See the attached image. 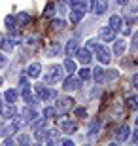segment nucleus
Masks as SVG:
<instances>
[{
    "mask_svg": "<svg viewBox=\"0 0 138 146\" xmlns=\"http://www.w3.org/2000/svg\"><path fill=\"white\" fill-rule=\"evenodd\" d=\"M63 74H64V68L61 65H51L48 68V74H46V84H55V82H61L63 80Z\"/></svg>",
    "mask_w": 138,
    "mask_h": 146,
    "instance_id": "1",
    "label": "nucleus"
},
{
    "mask_svg": "<svg viewBox=\"0 0 138 146\" xmlns=\"http://www.w3.org/2000/svg\"><path fill=\"white\" fill-rule=\"evenodd\" d=\"M34 91H36V95L42 99V101H49V99L57 97V91L51 89V87H46L44 84H36V86H34Z\"/></svg>",
    "mask_w": 138,
    "mask_h": 146,
    "instance_id": "2",
    "label": "nucleus"
},
{
    "mask_svg": "<svg viewBox=\"0 0 138 146\" xmlns=\"http://www.w3.org/2000/svg\"><path fill=\"white\" fill-rule=\"evenodd\" d=\"M116 33L117 31H114L112 27H100L98 38H100L102 42H114V40H116Z\"/></svg>",
    "mask_w": 138,
    "mask_h": 146,
    "instance_id": "3",
    "label": "nucleus"
},
{
    "mask_svg": "<svg viewBox=\"0 0 138 146\" xmlns=\"http://www.w3.org/2000/svg\"><path fill=\"white\" fill-rule=\"evenodd\" d=\"M91 8H93V13L96 15H102L104 11L108 10V0H91Z\"/></svg>",
    "mask_w": 138,
    "mask_h": 146,
    "instance_id": "4",
    "label": "nucleus"
},
{
    "mask_svg": "<svg viewBox=\"0 0 138 146\" xmlns=\"http://www.w3.org/2000/svg\"><path fill=\"white\" fill-rule=\"evenodd\" d=\"M81 86V80L80 78H74V76H68V78H66V80H64V89H66V91H76V89H78V87Z\"/></svg>",
    "mask_w": 138,
    "mask_h": 146,
    "instance_id": "5",
    "label": "nucleus"
},
{
    "mask_svg": "<svg viewBox=\"0 0 138 146\" xmlns=\"http://www.w3.org/2000/svg\"><path fill=\"white\" fill-rule=\"evenodd\" d=\"M78 48H80V40L72 38V40H68V42H66V46H64V53L68 55V57H72V55H76Z\"/></svg>",
    "mask_w": 138,
    "mask_h": 146,
    "instance_id": "6",
    "label": "nucleus"
},
{
    "mask_svg": "<svg viewBox=\"0 0 138 146\" xmlns=\"http://www.w3.org/2000/svg\"><path fill=\"white\" fill-rule=\"evenodd\" d=\"M129 135H131V129H129L127 125H121V127H117V131H116V141L125 142V141H129Z\"/></svg>",
    "mask_w": 138,
    "mask_h": 146,
    "instance_id": "7",
    "label": "nucleus"
},
{
    "mask_svg": "<svg viewBox=\"0 0 138 146\" xmlns=\"http://www.w3.org/2000/svg\"><path fill=\"white\" fill-rule=\"evenodd\" d=\"M95 53H96V59L100 61L102 65H110V51H108L106 48H102V46H98V49H96Z\"/></svg>",
    "mask_w": 138,
    "mask_h": 146,
    "instance_id": "8",
    "label": "nucleus"
},
{
    "mask_svg": "<svg viewBox=\"0 0 138 146\" xmlns=\"http://www.w3.org/2000/svg\"><path fill=\"white\" fill-rule=\"evenodd\" d=\"M72 106H74V99H70V97L59 99V103H57V108H59V110H63V112H68Z\"/></svg>",
    "mask_w": 138,
    "mask_h": 146,
    "instance_id": "9",
    "label": "nucleus"
},
{
    "mask_svg": "<svg viewBox=\"0 0 138 146\" xmlns=\"http://www.w3.org/2000/svg\"><path fill=\"white\" fill-rule=\"evenodd\" d=\"M76 57H78V61H80L81 65H89V63H91V51H89V49H80V48H78Z\"/></svg>",
    "mask_w": 138,
    "mask_h": 146,
    "instance_id": "10",
    "label": "nucleus"
},
{
    "mask_svg": "<svg viewBox=\"0 0 138 146\" xmlns=\"http://www.w3.org/2000/svg\"><path fill=\"white\" fill-rule=\"evenodd\" d=\"M40 72H42V65H40V63H30V65L27 66V76L28 78H38Z\"/></svg>",
    "mask_w": 138,
    "mask_h": 146,
    "instance_id": "11",
    "label": "nucleus"
},
{
    "mask_svg": "<svg viewBox=\"0 0 138 146\" xmlns=\"http://www.w3.org/2000/svg\"><path fill=\"white\" fill-rule=\"evenodd\" d=\"M2 116H4L6 119H13V116H15V106H13V103H8L6 106H2Z\"/></svg>",
    "mask_w": 138,
    "mask_h": 146,
    "instance_id": "12",
    "label": "nucleus"
},
{
    "mask_svg": "<svg viewBox=\"0 0 138 146\" xmlns=\"http://www.w3.org/2000/svg\"><path fill=\"white\" fill-rule=\"evenodd\" d=\"M13 46H15V44H13L11 38H4L2 36V40H0V49H2L4 53H10L11 49H13Z\"/></svg>",
    "mask_w": 138,
    "mask_h": 146,
    "instance_id": "13",
    "label": "nucleus"
},
{
    "mask_svg": "<svg viewBox=\"0 0 138 146\" xmlns=\"http://www.w3.org/2000/svg\"><path fill=\"white\" fill-rule=\"evenodd\" d=\"M61 127H63V131L66 133V135H72V133L76 131V123L70 121V119H61Z\"/></svg>",
    "mask_w": 138,
    "mask_h": 146,
    "instance_id": "14",
    "label": "nucleus"
},
{
    "mask_svg": "<svg viewBox=\"0 0 138 146\" xmlns=\"http://www.w3.org/2000/svg\"><path fill=\"white\" fill-rule=\"evenodd\" d=\"M114 53L116 55H123L125 53V49H127V42L125 40H114Z\"/></svg>",
    "mask_w": 138,
    "mask_h": 146,
    "instance_id": "15",
    "label": "nucleus"
},
{
    "mask_svg": "<svg viewBox=\"0 0 138 146\" xmlns=\"http://www.w3.org/2000/svg\"><path fill=\"white\" fill-rule=\"evenodd\" d=\"M15 19H17V23H19V25H23V27H25V25H28V23L32 21V17L28 15L27 11H19V13L15 15Z\"/></svg>",
    "mask_w": 138,
    "mask_h": 146,
    "instance_id": "16",
    "label": "nucleus"
},
{
    "mask_svg": "<svg viewBox=\"0 0 138 146\" xmlns=\"http://www.w3.org/2000/svg\"><path fill=\"white\" fill-rule=\"evenodd\" d=\"M23 116H25V119H27V121H32L34 118H38V114H36V110L32 108V104H28L27 108L23 110Z\"/></svg>",
    "mask_w": 138,
    "mask_h": 146,
    "instance_id": "17",
    "label": "nucleus"
},
{
    "mask_svg": "<svg viewBox=\"0 0 138 146\" xmlns=\"http://www.w3.org/2000/svg\"><path fill=\"white\" fill-rule=\"evenodd\" d=\"M17 95H19V93H17L15 89H6L4 91V101H8V103H15Z\"/></svg>",
    "mask_w": 138,
    "mask_h": 146,
    "instance_id": "18",
    "label": "nucleus"
},
{
    "mask_svg": "<svg viewBox=\"0 0 138 146\" xmlns=\"http://www.w3.org/2000/svg\"><path fill=\"white\" fill-rule=\"evenodd\" d=\"M108 25H110L114 31H119V29H121V25H123V21H121V17H119V15H112Z\"/></svg>",
    "mask_w": 138,
    "mask_h": 146,
    "instance_id": "19",
    "label": "nucleus"
},
{
    "mask_svg": "<svg viewBox=\"0 0 138 146\" xmlns=\"http://www.w3.org/2000/svg\"><path fill=\"white\" fill-rule=\"evenodd\" d=\"M63 68L66 70V74H74V72H76V63H74V61H72V59L68 57V59H64Z\"/></svg>",
    "mask_w": 138,
    "mask_h": 146,
    "instance_id": "20",
    "label": "nucleus"
},
{
    "mask_svg": "<svg viewBox=\"0 0 138 146\" xmlns=\"http://www.w3.org/2000/svg\"><path fill=\"white\" fill-rule=\"evenodd\" d=\"M81 19H83V11L78 10V8H74L72 13H70V21H72V23H80Z\"/></svg>",
    "mask_w": 138,
    "mask_h": 146,
    "instance_id": "21",
    "label": "nucleus"
},
{
    "mask_svg": "<svg viewBox=\"0 0 138 146\" xmlns=\"http://www.w3.org/2000/svg\"><path fill=\"white\" fill-rule=\"evenodd\" d=\"M4 23H6V27H8V31H10V33L17 29V19H15V15H8Z\"/></svg>",
    "mask_w": 138,
    "mask_h": 146,
    "instance_id": "22",
    "label": "nucleus"
},
{
    "mask_svg": "<svg viewBox=\"0 0 138 146\" xmlns=\"http://www.w3.org/2000/svg\"><path fill=\"white\" fill-rule=\"evenodd\" d=\"M91 78H95V82H98V84H100V82H104V70H102L100 66H96L95 70L91 72Z\"/></svg>",
    "mask_w": 138,
    "mask_h": 146,
    "instance_id": "23",
    "label": "nucleus"
},
{
    "mask_svg": "<svg viewBox=\"0 0 138 146\" xmlns=\"http://www.w3.org/2000/svg\"><path fill=\"white\" fill-rule=\"evenodd\" d=\"M61 53V44H51L48 48V57H55Z\"/></svg>",
    "mask_w": 138,
    "mask_h": 146,
    "instance_id": "24",
    "label": "nucleus"
},
{
    "mask_svg": "<svg viewBox=\"0 0 138 146\" xmlns=\"http://www.w3.org/2000/svg\"><path fill=\"white\" fill-rule=\"evenodd\" d=\"M98 129H100V121L96 119V121H93L89 125V137H96L98 135Z\"/></svg>",
    "mask_w": 138,
    "mask_h": 146,
    "instance_id": "25",
    "label": "nucleus"
},
{
    "mask_svg": "<svg viewBox=\"0 0 138 146\" xmlns=\"http://www.w3.org/2000/svg\"><path fill=\"white\" fill-rule=\"evenodd\" d=\"M44 123H46V118H44V116H42V118H34V119H32V129H34V131L42 129Z\"/></svg>",
    "mask_w": 138,
    "mask_h": 146,
    "instance_id": "26",
    "label": "nucleus"
},
{
    "mask_svg": "<svg viewBox=\"0 0 138 146\" xmlns=\"http://www.w3.org/2000/svg\"><path fill=\"white\" fill-rule=\"evenodd\" d=\"M127 106L131 110H136L138 108V97H136V95H131V97L127 99Z\"/></svg>",
    "mask_w": 138,
    "mask_h": 146,
    "instance_id": "27",
    "label": "nucleus"
},
{
    "mask_svg": "<svg viewBox=\"0 0 138 146\" xmlns=\"http://www.w3.org/2000/svg\"><path fill=\"white\" fill-rule=\"evenodd\" d=\"M66 27V23H64V19H53V23H51V29L53 31H61V29Z\"/></svg>",
    "mask_w": 138,
    "mask_h": 146,
    "instance_id": "28",
    "label": "nucleus"
},
{
    "mask_svg": "<svg viewBox=\"0 0 138 146\" xmlns=\"http://www.w3.org/2000/svg\"><path fill=\"white\" fill-rule=\"evenodd\" d=\"M55 11H57V10H55V4H48V6H46V10H44V15H46V17H53Z\"/></svg>",
    "mask_w": 138,
    "mask_h": 146,
    "instance_id": "29",
    "label": "nucleus"
},
{
    "mask_svg": "<svg viewBox=\"0 0 138 146\" xmlns=\"http://www.w3.org/2000/svg\"><path fill=\"white\" fill-rule=\"evenodd\" d=\"M78 78H80V80H89V78H91V70H89V68H80Z\"/></svg>",
    "mask_w": 138,
    "mask_h": 146,
    "instance_id": "30",
    "label": "nucleus"
},
{
    "mask_svg": "<svg viewBox=\"0 0 138 146\" xmlns=\"http://www.w3.org/2000/svg\"><path fill=\"white\" fill-rule=\"evenodd\" d=\"M55 114H57V110L53 108V106H48V108L44 110V118L49 119V118H55Z\"/></svg>",
    "mask_w": 138,
    "mask_h": 146,
    "instance_id": "31",
    "label": "nucleus"
},
{
    "mask_svg": "<svg viewBox=\"0 0 138 146\" xmlns=\"http://www.w3.org/2000/svg\"><path fill=\"white\" fill-rule=\"evenodd\" d=\"M129 21H136V17H138V6H133L131 10H129Z\"/></svg>",
    "mask_w": 138,
    "mask_h": 146,
    "instance_id": "32",
    "label": "nucleus"
},
{
    "mask_svg": "<svg viewBox=\"0 0 138 146\" xmlns=\"http://www.w3.org/2000/svg\"><path fill=\"white\" fill-rule=\"evenodd\" d=\"M98 46H100V44L96 42V40H89V42H87V49H89V51H96Z\"/></svg>",
    "mask_w": 138,
    "mask_h": 146,
    "instance_id": "33",
    "label": "nucleus"
},
{
    "mask_svg": "<svg viewBox=\"0 0 138 146\" xmlns=\"http://www.w3.org/2000/svg\"><path fill=\"white\" fill-rule=\"evenodd\" d=\"M27 46H28V48H36V46H38V38L36 36H28L27 38Z\"/></svg>",
    "mask_w": 138,
    "mask_h": 146,
    "instance_id": "34",
    "label": "nucleus"
},
{
    "mask_svg": "<svg viewBox=\"0 0 138 146\" xmlns=\"http://www.w3.org/2000/svg\"><path fill=\"white\" fill-rule=\"evenodd\" d=\"M117 76H119V72H117V70H108L106 74H104V78H106V80H116Z\"/></svg>",
    "mask_w": 138,
    "mask_h": 146,
    "instance_id": "35",
    "label": "nucleus"
},
{
    "mask_svg": "<svg viewBox=\"0 0 138 146\" xmlns=\"http://www.w3.org/2000/svg\"><path fill=\"white\" fill-rule=\"evenodd\" d=\"M85 114H87V110H85L83 106H81V108H76V116H78V118H85Z\"/></svg>",
    "mask_w": 138,
    "mask_h": 146,
    "instance_id": "36",
    "label": "nucleus"
},
{
    "mask_svg": "<svg viewBox=\"0 0 138 146\" xmlns=\"http://www.w3.org/2000/svg\"><path fill=\"white\" fill-rule=\"evenodd\" d=\"M6 65H8V57L4 53H0V68H4Z\"/></svg>",
    "mask_w": 138,
    "mask_h": 146,
    "instance_id": "37",
    "label": "nucleus"
},
{
    "mask_svg": "<svg viewBox=\"0 0 138 146\" xmlns=\"http://www.w3.org/2000/svg\"><path fill=\"white\" fill-rule=\"evenodd\" d=\"M19 142H21V144H27V142H30V139H28L27 135H21L19 137Z\"/></svg>",
    "mask_w": 138,
    "mask_h": 146,
    "instance_id": "38",
    "label": "nucleus"
},
{
    "mask_svg": "<svg viewBox=\"0 0 138 146\" xmlns=\"http://www.w3.org/2000/svg\"><path fill=\"white\" fill-rule=\"evenodd\" d=\"M133 86H134V87L138 89V72H136V74L133 76Z\"/></svg>",
    "mask_w": 138,
    "mask_h": 146,
    "instance_id": "39",
    "label": "nucleus"
},
{
    "mask_svg": "<svg viewBox=\"0 0 138 146\" xmlns=\"http://www.w3.org/2000/svg\"><path fill=\"white\" fill-rule=\"evenodd\" d=\"M116 2L119 6H129V2H131V0H116Z\"/></svg>",
    "mask_w": 138,
    "mask_h": 146,
    "instance_id": "40",
    "label": "nucleus"
},
{
    "mask_svg": "<svg viewBox=\"0 0 138 146\" xmlns=\"http://www.w3.org/2000/svg\"><path fill=\"white\" fill-rule=\"evenodd\" d=\"M63 144H64V146H72V144H74V142L70 141V139H63Z\"/></svg>",
    "mask_w": 138,
    "mask_h": 146,
    "instance_id": "41",
    "label": "nucleus"
},
{
    "mask_svg": "<svg viewBox=\"0 0 138 146\" xmlns=\"http://www.w3.org/2000/svg\"><path fill=\"white\" fill-rule=\"evenodd\" d=\"M133 142H136V144H138V129L134 131V135H133Z\"/></svg>",
    "mask_w": 138,
    "mask_h": 146,
    "instance_id": "42",
    "label": "nucleus"
},
{
    "mask_svg": "<svg viewBox=\"0 0 138 146\" xmlns=\"http://www.w3.org/2000/svg\"><path fill=\"white\" fill-rule=\"evenodd\" d=\"M134 48H138V33L134 34Z\"/></svg>",
    "mask_w": 138,
    "mask_h": 146,
    "instance_id": "43",
    "label": "nucleus"
},
{
    "mask_svg": "<svg viewBox=\"0 0 138 146\" xmlns=\"http://www.w3.org/2000/svg\"><path fill=\"white\" fill-rule=\"evenodd\" d=\"M2 82H4V78H2V76H0V86H2Z\"/></svg>",
    "mask_w": 138,
    "mask_h": 146,
    "instance_id": "44",
    "label": "nucleus"
},
{
    "mask_svg": "<svg viewBox=\"0 0 138 146\" xmlns=\"http://www.w3.org/2000/svg\"><path fill=\"white\" fill-rule=\"evenodd\" d=\"M136 125H138V116H136Z\"/></svg>",
    "mask_w": 138,
    "mask_h": 146,
    "instance_id": "45",
    "label": "nucleus"
},
{
    "mask_svg": "<svg viewBox=\"0 0 138 146\" xmlns=\"http://www.w3.org/2000/svg\"><path fill=\"white\" fill-rule=\"evenodd\" d=\"M0 99H2V97H0Z\"/></svg>",
    "mask_w": 138,
    "mask_h": 146,
    "instance_id": "46",
    "label": "nucleus"
}]
</instances>
